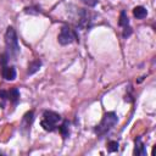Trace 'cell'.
Listing matches in <instances>:
<instances>
[{"instance_id":"30bf717a","label":"cell","mask_w":156,"mask_h":156,"mask_svg":"<svg viewBox=\"0 0 156 156\" xmlns=\"http://www.w3.org/2000/svg\"><path fill=\"white\" fill-rule=\"evenodd\" d=\"M133 15H134L135 18L143 20V18H145V17L147 16V10H146L144 6H136V7H134V10H133Z\"/></svg>"},{"instance_id":"9a60e30c","label":"cell","mask_w":156,"mask_h":156,"mask_svg":"<svg viewBox=\"0 0 156 156\" xmlns=\"http://www.w3.org/2000/svg\"><path fill=\"white\" fill-rule=\"evenodd\" d=\"M9 61H10V58H9V56H7V54H6L5 51H4L2 54H0V66H1V67L7 66Z\"/></svg>"},{"instance_id":"5bb4252c","label":"cell","mask_w":156,"mask_h":156,"mask_svg":"<svg viewBox=\"0 0 156 156\" xmlns=\"http://www.w3.org/2000/svg\"><path fill=\"white\" fill-rule=\"evenodd\" d=\"M7 101V91L6 90H0V106L5 107Z\"/></svg>"},{"instance_id":"9c48e42d","label":"cell","mask_w":156,"mask_h":156,"mask_svg":"<svg viewBox=\"0 0 156 156\" xmlns=\"http://www.w3.org/2000/svg\"><path fill=\"white\" fill-rule=\"evenodd\" d=\"M7 100H10L13 105H17L20 101V90L17 88H12L7 91Z\"/></svg>"},{"instance_id":"8fae6325","label":"cell","mask_w":156,"mask_h":156,"mask_svg":"<svg viewBox=\"0 0 156 156\" xmlns=\"http://www.w3.org/2000/svg\"><path fill=\"white\" fill-rule=\"evenodd\" d=\"M41 67V61L40 60H34L32 61L29 65H28V71H27V74H34L35 72L39 71V68Z\"/></svg>"},{"instance_id":"4fadbf2b","label":"cell","mask_w":156,"mask_h":156,"mask_svg":"<svg viewBox=\"0 0 156 156\" xmlns=\"http://www.w3.org/2000/svg\"><path fill=\"white\" fill-rule=\"evenodd\" d=\"M118 146H119L118 141L112 140V141H108V144H107V150H108V152H115V151L118 150Z\"/></svg>"},{"instance_id":"8992f818","label":"cell","mask_w":156,"mask_h":156,"mask_svg":"<svg viewBox=\"0 0 156 156\" xmlns=\"http://www.w3.org/2000/svg\"><path fill=\"white\" fill-rule=\"evenodd\" d=\"M33 121H34V112H33V111H28V112L23 116V118H22V124H21V130H22V133H24V134H28V133H29L30 126H32Z\"/></svg>"},{"instance_id":"277c9868","label":"cell","mask_w":156,"mask_h":156,"mask_svg":"<svg viewBox=\"0 0 156 156\" xmlns=\"http://www.w3.org/2000/svg\"><path fill=\"white\" fill-rule=\"evenodd\" d=\"M57 40H58V43L61 45H68V44H71L73 41H77L78 40V35H77L74 29H72L68 26H63L61 28V30H60Z\"/></svg>"},{"instance_id":"3957f363","label":"cell","mask_w":156,"mask_h":156,"mask_svg":"<svg viewBox=\"0 0 156 156\" xmlns=\"http://www.w3.org/2000/svg\"><path fill=\"white\" fill-rule=\"evenodd\" d=\"M41 121H40V126L43 127L44 130L46 132H54L57 127V124L60 123L61 121V116L54 111H44L43 112V116H41Z\"/></svg>"},{"instance_id":"5b68a950","label":"cell","mask_w":156,"mask_h":156,"mask_svg":"<svg viewBox=\"0 0 156 156\" xmlns=\"http://www.w3.org/2000/svg\"><path fill=\"white\" fill-rule=\"evenodd\" d=\"M118 24L123 28V38H128L130 34H132V28L129 26V20H128V16H127V12L124 10L121 11V15H119V21H118Z\"/></svg>"},{"instance_id":"2e32d148","label":"cell","mask_w":156,"mask_h":156,"mask_svg":"<svg viewBox=\"0 0 156 156\" xmlns=\"http://www.w3.org/2000/svg\"><path fill=\"white\" fill-rule=\"evenodd\" d=\"M82 1H83L85 5L91 6V7H93V6H95V5L99 2V0H82Z\"/></svg>"},{"instance_id":"ba28073f","label":"cell","mask_w":156,"mask_h":156,"mask_svg":"<svg viewBox=\"0 0 156 156\" xmlns=\"http://www.w3.org/2000/svg\"><path fill=\"white\" fill-rule=\"evenodd\" d=\"M134 155L136 156H145L146 155V147L141 141V138L138 136L135 139V146H134Z\"/></svg>"},{"instance_id":"6da1fadb","label":"cell","mask_w":156,"mask_h":156,"mask_svg":"<svg viewBox=\"0 0 156 156\" xmlns=\"http://www.w3.org/2000/svg\"><path fill=\"white\" fill-rule=\"evenodd\" d=\"M5 52L7 54L10 60H16V57L20 54V45H18V38L16 34V30L12 27H9L5 33Z\"/></svg>"},{"instance_id":"7c38bea8","label":"cell","mask_w":156,"mask_h":156,"mask_svg":"<svg viewBox=\"0 0 156 156\" xmlns=\"http://www.w3.org/2000/svg\"><path fill=\"white\" fill-rule=\"evenodd\" d=\"M58 130H60V134L62 135V138L67 139L69 136V123H68V121H63L62 124L58 127Z\"/></svg>"},{"instance_id":"7a4b0ae2","label":"cell","mask_w":156,"mask_h":156,"mask_svg":"<svg viewBox=\"0 0 156 156\" xmlns=\"http://www.w3.org/2000/svg\"><path fill=\"white\" fill-rule=\"evenodd\" d=\"M117 121H118V117H117V115L115 112H106L104 115L101 122L95 127L94 130L99 136H102L115 127Z\"/></svg>"},{"instance_id":"52a82bcc","label":"cell","mask_w":156,"mask_h":156,"mask_svg":"<svg viewBox=\"0 0 156 156\" xmlns=\"http://www.w3.org/2000/svg\"><path fill=\"white\" fill-rule=\"evenodd\" d=\"M1 74L2 78L6 80H13L16 78V68L13 66H4L1 67Z\"/></svg>"}]
</instances>
